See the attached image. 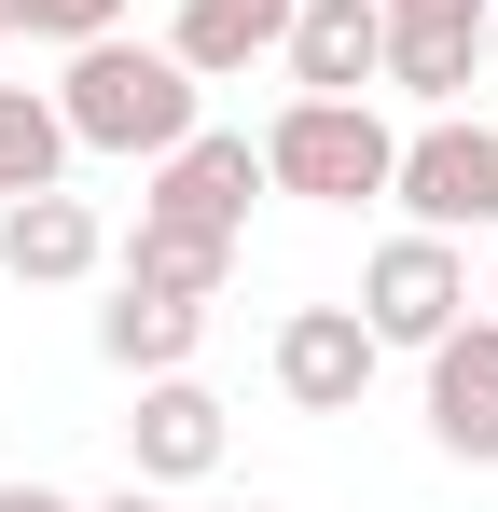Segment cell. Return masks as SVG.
<instances>
[{"label": "cell", "mask_w": 498, "mask_h": 512, "mask_svg": "<svg viewBox=\"0 0 498 512\" xmlns=\"http://www.w3.org/2000/svg\"><path fill=\"white\" fill-rule=\"evenodd\" d=\"M56 111H70V153H125V167H153L180 153L194 125H208V84L166 56V42H70V70H56Z\"/></svg>", "instance_id": "6da1fadb"}, {"label": "cell", "mask_w": 498, "mask_h": 512, "mask_svg": "<svg viewBox=\"0 0 498 512\" xmlns=\"http://www.w3.org/2000/svg\"><path fill=\"white\" fill-rule=\"evenodd\" d=\"M263 180L305 194V208H374V194L402 180V125H388L374 97H291V111L263 125Z\"/></svg>", "instance_id": "7a4b0ae2"}, {"label": "cell", "mask_w": 498, "mask_h": 512, "mask_svg": "<svg viewBox=\"0 0 498 512\" xmlns=\"http://www.w3.org/2000/svg\"><path fill=\"white\" fill-rule=\"evenodd\" d=\"M471 305H485V291H471V236H429V222H402L388 250L360 263V319H374V346H415V360H429V346L457 333Z\"/></svg>", "instance_id": "3957f363"}, {"label": "cell", "mask_w": 498, "mask_h": 512, "mask_svg": "<svg viewBox=\"0 0 498 512\" xmlns=\"http://www.w3.org/2000/svg\"><path fill=\"white\" fill-rule=\"evenodd\" d=\"M388 208L429 222V236H498V125H471V111L402 125V180H388Z\"/></svg>", "instance_id": "277c9868"}, {"label": "cell", "mask_w": 498, "mask_h": 512, "mask_svg": "<svg viewBox=\"0 0 498 512\" xmlns=\"http://www.w3.org/2000/svg\"><path fill=\"white\" fill-rule=\"evenodd\" d=\"M277 180H263V139L249 125H194L180 153H153V180H139V208L153 222H194V236H236L249 250V208H263Z\"/></svg>", "instance_id": "5b68a950"}, {"label": "cell", "mask_w": 498, "mask_h": 512, "mask_svg": "<svg viewBox=\"0 0 498 512\" xmlns=\"http://www.w3.org/2000/svg\"><path fill=\"white\" fill-rule=\"evenodd\" d=\"M263 360H277V402H291V416H360L374 374H388V346H374L360 305H291Z\"/></svg>", "instance_id": "8992f818"}, {"label": "cell", "mask_w": 498, "mask_h": 512, "mask_svg": "<svg viewBox=\"0 0 498 512\" xmlns=\"http://www.w3.org/2000/svg\"><path fill=\"white\" fill-rule=\"evenodd\" d=\"M236 457V416L208 374H139V416H125V471L139 485H208Z\"/></svg>", "instance_id": "52a82bcc"}, {"label": "cell", "mask_w": 498, "mask_h": 512, "mask_svg": "<svg viewBox=\"0 0 498 512\" xmlns=\"http://www.w3.org/2000/svg\"><path fill=\"white\" fill-rule=\"evenodd\" d=\"M485 14L498 0H388V97L457 111V97L485 84Z\"/></svg>", "instance_id": "ba28073f"}, {"label": "cell", "mask_w": 498, "mask_h": 512, "mask_svg": "<svg viewBox=\"0 0 498 512\" xmlns=\"http://www.w3.org/2000/svg\"><path fill=\"white\" fill-rule=\"evenodd\" d=\"M0 277L14 291H83V277H111V222L83 208L70 180L56 194H14L0 208Z\"/></svg>", "instance_id": "9c48e42d"}, {"label": "cell", "mask_w": 498, "mask_h": 512, "mask_svg": "<svg viewBox=\"0 0 498 512\" xmlns=\"http://www.w3.org/2000/svg\"><path fill=\"white\" fill-rule=\"evenodd\" d=\"M429 443H443L457 471H498V319L485 305L429 346Z\"/></svg>", "instance_id": "30bf717a"}, {"label": "cell", "mask_w": 498, "mask_h": 512, "mask_svg": "<svg viewBox=\"0 0 498 512\" xmlns=\"http://www.w3.org/2000/svg\"><path fill=\"white\" fill-rule=\"evenodd\" d=\"M277 70H291V97H374L388 84V0H305Z\"/></svg>", "instance_id": "8fae6325"}, {"label": "cell", "mask_w": 498, "mask_h": 512, "mask_svg": "<svg viewBox=\"0 0 498 512\" xmlns=\"http://www.w3.org/2000/svg\"><path fill=\"white\" fill-rule=\"evenodd\" d=\"M194 346H208V305L111 277V305H97V360H111V374H194Z\"/></svg>", "instance_id": "7c38bea8"}, {"label": "cell", "mask_w": 498, "mask_h": 512, "mask_svg": "<svg viewBox=\"0 0 498 512\" xmlns=\"http://www.w3.org/2000/svg\"><path fill=\"white\" fill-rule=\"evenodd\" d=\"M111 277L180 291V305H222V291H236V236H194V222H153V208H139V236L111 250Z\"/></svg>", "instance_id": "4fadbf2b"}, {"label": "cell", "mask_w": 498, "mask_h": 512, "mask_svg": "<svg viewBox=\"0 0 498 512\" xmlns=\"http://www.w3.org/2000/svg\"><path fill=\"white\" fill-rule=\"evenodd\" d=\"M56 180H70V111L42 84H0V208L14 194H56Z\"/></svg>", "instance_id": "5bb4252c"}, {"label": "cell", "mask_w": 498, "mask_h": 512, "mask_svg": "<svg viewBox=\"0 0 498 512\" xmlns=\"http://www.w3.org/2000/svg\"><path fill=\"white\" fill-rule=\"evenodd\" d=\"M166 56H180V70H194V84H236L249 56H277V42H263V28H249L236 0H180V14H166Z\"/></svg>", "instance_id": "9a60e30c"}, {"label": "cell", "mask_w": 498, "mask_h": 512, "mask_svg": "<svg viewBox=\"0 0 498 512\" xmlns=\"http://www.w3.org/2000/svg\"><path fill=\"white\" fill-rule=\"evenodd\" d=\"M0 28L70 56V42H111V28H125V0H0Z\"/></svg>", "instance_id": "2e32d148"}, {"label": "cell", "mask_w": 498, "mask_h": 512, "mask_svg": "<svg viewBox=\"0 0 498 512\" xmlns=\"http://www.w3.org/2000/svg\"><path fill=\"white\" fill-rule=\"evenodd\" d=\"M83 512H180V485H139V471H125L111 499H83Z\"/></svg>", "instance_id": "e0dca14e"}, {"label": "cell", "mask_w": 498, "mask_h": 512, "mask_svg": "<svg viewBox=\"0 0 498 512\" xmlns=\"http://www.w3.org/2000/svg\"><path fill=\"white\" fill-rule=\"evenodd\" d=\"M0 512H83L70 485H0Z\"/></svg>", "instance_id": "ac0fdd59"}, {"label": "cell", "mask_w": 498, "mask_h": 512, "mask_svg": "<svg viewBox=\"0 0 498 512\" xmlns=\"http://www.w3.org/2000/svg\"><path fill=\"white\" fill-rule=\"evenodd\" d=\"M249 28H263V42H291V14H305V0H236Z\"/></svg>", "instance_id": "d6986e66"}, {"label": "cell", "mask_w": 498, "mask_h": 512, "mask_svg": "<svg viewBox=\"0 0 498 512\" xmlns=\"http://www.w3.org/2000/svg\"><path fill=\"white\" fill-rule=\"evenodd\" d=\"M485 84H498V14H485Z\"/></svg>", "instance_id": "ffe728a7"}, {"label": "cell", "mask_w": 498, "mask_h": 512, "mask_svg": "<svg viewBox=\"0 0 498 512\" xmlns=\"http://www.w3.org/2000/svg\"><path fill=\"white\" fill-rule=\"evenodd\" d=\"M485 319H498V277H485Z\"/></svg>", "instance_id": "44dd1931"}, {"label": "cell", "mask_w": 498, "mask_h": 512, "mask_svg": "<svg viewBox=\"0 0 498 512\" xmlns=\"http://www.w3.org/2000/svg\"><path fill=\"white\" fill-rule=\"evenodd\" d=\"M236 512H277V499H236Z\"/></svg>", "instance_id": "7402d4cb"}, {"label": "cell", "mask_w": 498, "mask_h": 512, "mask_svg": "<svg viewBox=\"0 0 498 512\" xmlns=\"http://www.w3.org/2000/svg\"><path fill=\"white\" fill-rule=\"evenodd\" d=\"M0 42H14V28H0Z\"/></svg>", "instance_id": "603a6c76"}]
</instances>
